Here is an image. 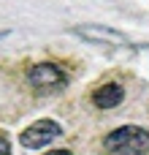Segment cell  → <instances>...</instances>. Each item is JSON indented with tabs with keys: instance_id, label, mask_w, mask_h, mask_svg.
Returning <instances> with one entry per match:
<instances>
[{
	"instance_id": "cell-1",
	"label": "cell",
	"mask_w": 149,
	"mask_h": 155,
	"mask_svg": "<svg viewBox=\"0 0 149 155\" xmlns=\"http://www.w3.org/2000/svg\"><path fill=\"white\" fill-rule=\"evenodd\" d=\"M103 147L111 155H147L149 131L141 125H122L103 136Z\"/></svg>"
},
{
	"instance_id": "cell-5",
	"label": "cell",
	"mask_w": 149,
	"mask_h": 155,
	"mask_svg": "<svg viewBox=\"0 0 149 155\" xmlns=\"http://www.w3.org/2000/svg\"><path fill=\"white\" fill-rule=\"evenodd\" d=\"M122 98H125V90H122L119 82H106L92 93V104L98 109H114V106L122 104Z\"/></svg>"
},
{
	"instance_id": "cell-8",
	"label": "cell",
	"mask_w": 149,
	"mask_h": 155,
	"mask_svg": "<svg viewBox=\"0 0 149 155\" xmlns=\"http://www.w3.org/2000/svg\"><path fill=\"white\" fill-rule=\"evenodd\" d=\"M0 38H5V33H0Z\"/></svg>"
},
{
	"instance_id": "cell-6",
	"label": "cell",
	"mask_w": 149,
	"mask_h": 155,
	"mask_svg": "<svg viewBox=\"0 0 149 155\" xmlns=\"http://www.w3.org/2000/svg\"><path fill=\"white\" fill-rule=\"evenodd\" d=\"M0 155H11V142L3 131H0Z\"/></svg>"
},
{
	"instance_id": "cell-3",
	"label": "cell",
	"mask_w": 149,
	"mask_h": 155,
	"mask_svg": "<svg viewBox=\"0 0 149 155\" xmlns=\"http://www.w3.org/2000/svg\"><path fill=\"white\" fill-rule=\"evenodd\" d=\"M27 82L35 87V90H57V87H65L68 76L62 74L60 65L54 63H38L27 71Z\"/></svg>"
},
{
	"instance_id": "cell-4",
	"label": "cell",
	"mask_w": 149,
	"mask_h": 155,
	"mask_svg": "<svg viewBox=\"0 0 149 155\" xmlns=\"http://www.w3.org/2000/svg\"><path fill=\"white\" fill-rule=\"evenodd\" d=\"M73 33L84 41H92V44H130V38L122 33V30H114V27H106V25H79L73 27Z\"/></svg>"
},
{
	"instance_id": "cell-2",
	"label": "cell",
	"mask_w": 149,
	"mask_h": 155,
	"mask_svg": "<svg viewBox=\"0 0 149 155\" xmlns=\"http://www.w3.org/2000/svg\"><path fill=\"white\" fill-rule=\"evenodd\" d=\"M60 136H62L60 123H54V120H35V123H30L19 134V144L24 150H41V147L52 144L54 139H60Z\"/></svg>"
},
{
	"instance_id": "cell-7",
	"label": "cell",
	"mask_w": 149,
	"mask_h": 155,
	"mask_svg": "<svg viewBox=\"0 0 149 155\" xmlns=\"http://www.w3.org/2000/svg\"><path fill=\"white\" fill-rule=\"evenodd\" d=\"M46 155H73V153H71V150H49Z\"/></svg>"
}]
</instances>
